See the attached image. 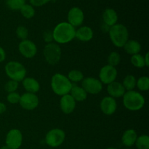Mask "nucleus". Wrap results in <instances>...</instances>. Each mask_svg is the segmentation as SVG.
Returning <instances> with one entry per match:
<instances>
[{"label": "nucleus", "mask_w": 149, "mask_h": 149, "mask_svg": "<svg viewBox=\"0 0 149 149\" xmlns=\"http://www.w3.org/2000/svg\"><path fill=\"white\" fill-rule=\"evenodd\" d=\"M54 40L59 44H66L75 38L76 30L68 22H63L57 25L52 31Z\"/></svg>", "instance_id": "1"}, {"label": "nucleus", "mask_w": 149, "mask_h": 149, "mask_svg": "<svg viewBox=\"0 0 149 149\" xmlns=\"http://www.w3.org/2000/svg\"><path fill=\"white\" fill-rule=\"evenodd\" d=\"M109 33L112 43L117 47H123L128 41L129 32L124 25L119 23L113 25L110 28Z\"/></svg>", "instance_id": "2"}, {"label": "nucleus", "mask_w": 149, "mask_h": 149, "mask_svg": "<svg viewBox=\"0 0 149 149\" xmlns=\"http://www.w3.org/2000/svg\"><path fill=\"white\" fill-rule=\"evenodd\" d=\"M72 86V83L63 74H55L52 77L51 87L54 93L58 95L63 96L68 94Z\"/></svg>", "instance_id": "3"}, {"label": "nucleus", "mask_w": 149, "mask_h": 149, "mask_svg": "<svg viewBox=\"0 0 149 149\" xmlns=\"http://www.w3.org/2000/svg\"><path fill=\"white\" fill-rule=\"evenodd\" d=\"M123 104L127 109L132 111L141 110L145 104V98L141 93L134 90L125 92L123 95Z\"/></svg>", "instance_id": "4"}, {"label": "nucleus", "mask_w": 149, "mask_h": 149, "mask_svg": "<svg viewBox=\"0 0 149 149\" xmlns=\"http://www.w3.org/2000/svg\"><path fill=\"white\" fill-rule=\"evenodd\" d=\"M5 72L11 80L19 81H23L26 75V68L17 61H10L5 65Z\"/></svg>", "instance_id": "5"}, {"label": "nucleus", "mask_w": 149, "mask_h": 149, "mask_svg": "<svg viewBox=\"0 0 149 149\" xmlns=\"http://www.w3.org/2000/svg\"><path fill=\"white\" fill-rule=\"evenodd\" d=\"M44 56L50 65H55L60 61L62 55L61 47L55 43H48L44 48Z\"/></svg>", "instance_id": "6"}, {"label": "nucleus", "mask_w": 149, "mask_h": 149, "mask_svg": "<svg viewBox=\"0 0 149 149\" xmlns=\"http://www.w3.org/2000/svg\"><path fill=\"white\" fill-rule=\"evenodd\" d=\"M65 138V134L61 129H52L47 133L45 137V142L49 146L57 148L62 145Z\"/></svg>", "instance_id": "7"}, {"label": "nucleus", "mask_w": 149, "mask_h": 149, "mask_svg": "<svg viewBox=\"0 0 149 149\" xmlns=\"http://www.w3.org/2000/svg\"><path fill=\"white\" fill-rule=\"evenodd\" d=\"M81 86L86 93L92 95L98 94L103 89V84L101 81L93 77H87V78L83 79Z\"/></svg>", "instance_id": "8"}, {"label": "nucleus", "mask_w": 149, "mask_h": 149, "mask_svg": "<svg viewBox=\"0 0 149 149\" xmlns=\"http://www.w3.org/2000/svg\"><path fill=\"white\" fill-rule=\"evenodd\" d=\"M6 146L10 149H18L23 142V135L19 130L13 129L6 136Z\"/></svg>", "instance_id": "9"}, {"label": "nucleus", "mask_w": 149, "mask_h": 149, "mask_svg": "<svg viewBox=\"0 0 149 149\" xmlns=\"http://www.w3.org/2000/svg\"><path fill=\"white\" fill-rule=\"evenodd\" d=\"M19 103L23 109L28 111L33 110L39 105V98L36 94L26 93L20 96Z\"/></svg>", "instance_id": "10"}, {"label": "nucleus", "mask_w": 149, "mask_h": 149, "mask_svg": "<svg viewBox=\"0 0 149 149\" xmlns=\"http://www.w3.org/2000/svg\"><path fill=\"white\" fill-rule=\"evenodd\" d=\"M117 77V71L115 67L111 65H105L100 69L99 77L102 84H109L115 81Z\"/></svg>", "instance_id": "11"}, {"label": "nucleus", "mask_w": 149, "mask_h": 149, "mask_svg": "<svg viewBox=\"0 0 149 149\" xmlns=\"http://www.w3.org/2000/svg\"><path fill=\"white\" fill-rule=\"evenodd\" d=\"M20 53L26 58H32L35 56L37 52L36 45L31 40H22L18 45Z\"/></svg>", "instance_id": "12"}, {"label": "nucleus", "mask_w": 149, "mask_h": 149, "mask_svg": "<svg viewBox=\"0 0 149 149\" xmlns=\"http://www.w3.org/2000/svg\"><path fill=\"white\" fill-rule=\"evenodd\" d=\"M84 15L82 10L79 7H72L68 11V21L73 27H78L81 26L84 22Z\"/></svg>", "instance_id": "13"}, {"label": "nucleus", "mask_w": 149, "mask_h": 149, "mask_svg": "<svg viewBox=\"0 0 149 149\" xmlns=\"http://www.w3.org/2000/svg\"><path fill=\"white\" fill-rule=\"evenodd\" d=\"M117 108L116 100L110 96L105 97L100 102V109L104 114L110 116L115 113Z\"/></svg>", "instance_id": "14"}, {"label": "nucleus", "mask_w": 149, "mask_h": 149, "mask_svg": "<svg viewBox=\"0 0 149 149\" xmlns=\"http://www.w3.org/2000/svg\"><path fill=\"white\" fill-rule=\"evenodd\" d=\"M61 109L65 114H69L72 113L76 107V101L71 96V95L67 94L62 96L60 100Z\"/></svg>", "instance_id": "15"}, {"label": "nucleus", "mask_w": 149, "mask_h": 149, "mask_svg": "<svg viewBox=\"0 0 149 149\" xmlns=\"http://www.w3.org/2000/svg\"><path fill=\"white\" fill-rule=\"evenodd\" d=\"M107 91L110 95V97L113 98H118L122 97L125 95L126 90L122 83L114 81L108 84Z\"/></svg>", "instance_id": "16"}, {"label": "nucleus", "mask_w": 149, "mask_h": 149, "mask_svg": "<svg viewBox=\"0 0 149 149\" xmlns=\"http://www.w3.org/2000/svg\"><path fill=\"white\" fill-rule=\"evenodd\" d=\"M75 37L81 42H89L93 37V31L89 26H82L76 31Z\"/></svg>", "instance_id": "17"}, {"label": "nucleus", "mask_w": 149, "mask_h": 149, "mask_svg": "<svg viewBox=\"0 0 149 149\" xmlns=\"http://www.w3.org/2000/svg\"><path fill=\"white\" fill-rule=\"evenodd\" d=\"M103 20L104 24L111 27L112 26L116 24L117 23V13L113 9L107 8L103 13Z\"/></svg>", "instance_id": "18"}, {"label": "nucleus", "mask_w": 149, "mask_h": 149, "mask_svg": "<svg viewBox=\"0 0 149 149\" xmlns=\"http://www.w3.org/2000/svg\"><path fill=\"white\" fill-rule=\"evenodd\" d=\"M23 85L27 93H33V94H36L40 89V85L37 80L31 77L25 78L23 80Z\"/></svg>", "instance_id": "19"}, {"label": "nucleus", "mask_w": 149, "mask_h": 149, "mask_svg": "<svg viewBox=\"0 0 149 149\" xmlns=\"http://www.w3.org/2000/svg\"><path fill=\"white\" fill-rule=\"evenodd\" d=\"M137 138L138 135L134 130H127L122 135V142L126 147H131L135 145Z\"/></svg>", "instance_id": "20"}, {"label": "nucleus", "mask_w": 149, "mask_h": 149, "mask_svg": "<svg viewBox=\"0 0 149 149\" xmlns=\"http://www.w3.org/2000/svg\"><path fill=\"white\" fill-rule=\"evenodd\" d=\"M71 96L75 100V101H84L86 100L87 96V93L81 87H79L77 85H73L71 90L70 91Z\"/></svg>", "instance_id": "21"}, {"label": "nucleus", "mask_w": 149, "mask_h": 149, "mask_svg": "<svg viewBox=\"0 0 149 149\" xmlns=\"http://www.w3.org/2000/svg\"><path fill=\"white\" fill-rule=\"evenodd\" d=\"M123 47L127 53L132 55L139 54L141 50V44L135 40H128Z\"/></svg>", "instance_id": "22"}, {"label": "nucleus", "mask_w": 149, "mask_h": 149, "mask_svg": "<svg viewBox=\"0 0 149 149\" xmlns=\"http://www.w3.org/2000/svg\"><path fill=\"white\" fill-rule=\"evenodd\" d=\"M137 80L133 75H127L125 77L123 80L122 85L125 87V90L130 91L133 90V89L136 87Z\"/></svg>", "instance_id": "23"}, {"label": "nucleus", "mask_w": 149, "mask_h": 149, "mask_svg": "<svg viewBox=\"0 0 149 149\" xmlns=\"http://www.w3.org/2000/svg\"><path fill=\"white\" fill-rule=\"evenodd\" d=\"M68 79L70 80L71 83H77L79 82V81H82L83 79H84V75H83L82 72L79 70H71L69 73H68Z\"/></svg>", "instance_id": "24"}, {"label": "nucleus", "mask_w": 149, "mask_h": 149, "mask_svg": "<svg viewBox=\"0 0 149 149\" xmlns=\"http://www.w3.org/2000/svg\"><path fill=\"white\" fill-rule=\"evenodd\" d=\"M20 13L25 18L30 19L34 16L35 15V10L31 4H25L20 9Z\"/></svg>", "instance_id": "25"}, {"label": "nucleus", "mask_w": 149, "mask_h": 149, "mask_svg": "<svg viewBox=\"0 0 149 149\" xmlns=\"http://www.w3.org/2000/svg\"><path fill=\"white\" fill-rule=\"evenodd\" d=\"M135 144L138 149H149V137L146 135L138 137Z\"/></svg>", "instance_id": "26"}, {"label": "nucleus", "mask_w": 149, "mask_h": 149, "mask_svg": "<svg viewBox=\"0 0 149 149\" xmlns=\"http://www.w3.org/2000/svg\"><path fill=\"white\" fill-rule=\"evenodd\" d=\"M6 4L9 9L12 10H20L26 4L25 0H6Z\"/></svg>", "instance_id": "27"}, {"label": "nucleus", "mask_w": 149, "mask_h": 149, "mask_svg": "<svg viewBox=\"0 0 149 149\" xmlns=\"http://www.w3.org/2000/svg\"><path fill=\"white\" fill-rule=\"evenodd\" d=\"M131 63L132 65L136 68H143L146 66L145 61H144V57L142 56L140 54H136V55H133L131 58Z\"/></svg>", "instance_id": "28"}, {"label": "nucleus", "mask_w": 149, "mask_h": 149, "mask_svg": "<svg viewBox=\"0 0 149 149\" xmlns=\"http://www.w3.org/2000/svg\"><path fill=\"white\" fill-rule=\"evenodd\" d=\"M136 86L141 91H147L149 89V78L148 77H141L137 81Z\"/></svg>", "instance_id": "29"}, {"label": "nucleus", "mask_w": 149, "mask_h": 149, "mask_svg": "<svg viewBox=\"0 0 149 149\" xmlns=\"http://www.w3.org/2000/svg\"><path fill=\"white\" fill-rule=\"evenodd\" d=\"M121 61V56L118 52H112L109 54V58H108V62L109 65L111 66L115 67L116 65H119Z\"/></svg>", "instance_id": "30"}, {"label": "nucleus", "mask_w": 149, "mask_h": 149, "mask_svg": "<svg viewBox=\"0 0 149 149\" xmlns=\"http://www.w3.org/2000/svg\"><path fill=\"white\" fill-rule=\"evenodd\" d=\"M16 35L21 40H25V39H27L28 35H29V31L25 26H18L16 29Z\"/></svg>", "instance_id": "31"}, {"label": "nucleus", "mask_w": 149, "mask_h": 149, "mask_svg": "<svg viewBox=\"0 0 149 149\" xmlns=\"http://www.w3.org/2000/svg\"><path fill=\"white\" fill-rule=\"evenodd\" d=\"M17 87H18V82L14 80H11L7 81L4 86V89L7 93H14L17 90Z\"/></svg>", "instance_id": "32"}, {"label": "nucleus", "mask_w": 149, "mask_h": 149, "mask_svg": "<svg viewBox=\"0 0 149 149\" xmlns=\"http://www.w3.org/2000/svg\"><path fill=\"white\" fill-rule=\"evenodd\" d=\"M20 99V95L17 93H9L7 97V101L12 104H15V103H19Z\"/></svg>", "instance_id": "33"}, {"label": "nucleus", "mask_w": 149, "mask_h": 149, "mask_svg": "<svg viewBox=\"0 0 149 149\" xmlns=\"http://www.w3.org/2000/svg\"><path fill=\"white\" fill-rule=\"evenodd\" d=\"M43 38L45 42H47V43H52V41L54 40L52 31H45L43 34Z\"/></svg>", "instance_id": "34"}, {"label": "nucleus", "mask_w": 149, "mask_h": 149, "mask_svg": "<svg viewBox=\"0 0 149 149\" xmlns=\"http://www.w3.org/2000/svg\"><path fill=\"white\" fill-rule=\"evenodd\" d=\"M29 1H30L31 5L34 6V7H41L46 4L51 0H29Z\"/></svg>", "instance_id": "35"}, {"label": "nucleus", "mask_w": 149, "mask_h": 149, "mask_svg": "<svg viewBox=\"0 0 149 149\" xmlns=\"http://www.w3.org/2000/svg\"><path fill=\"white\" fill-rule=\"evenodd\" d=\"M5 58H6L5 51H4V49H3L2 47H0V63L3 62V61L5 60Z\"/></svg>", "instance_id": "36"}, {"label": "nucleus", "mask_w": 149, "mask_h": 149, "mask_svg": "<svg viewBox=\"0 0 149 149\" xmlns=\"http://www.w3.org/2000/svg\"><path fill=\"white\" fill-rule=\"evenodd\" d=\"M6 109H7V107H6L5 104L0 102V114L3 113L4 112H5Z\"/></svg>", "instance_id": "37"}, {"label": "nucleus", "mask_w": 149, "mask_h": 149, "mask_svg": "<svg viewBox=\"0 0 149 149\" xmlns=\"http://www.w3.org/2000/svg\"><path fill=\"white\" fill-rule=\"evenodd\" d=\"M149 53L146 54L145 57H144V61H145V64H146V66H149Z\"/></svg>", "instance_id": "38"}, {"label": "nucleus", "mask_w": 149, "mask_h": 149, "mask_svg": "<svg viewBox=\"0 0 149 149\" xmlns=\"http://www.w3.org/2000/svg\"><path fill=\"white\" fill-rule=\"evenodd\" d=\"M110 28H111L110 26H107V25H106V24H104V23H103V26H102V30H103L104 32H109Z\"/></svg>", "instance_id": "39"}, {"label": "nucleus", "mask_w": 149, "mask_h": 149, "mask_svg": "<svg viewBox=\"0 0 149 149\" xmlns=\"http://www.w3.org/2000/svg\"><path fill=\"white\" fill-rule=\"evenodd\" d=\"M0 149H10L8 148V146H3L1 147V148Z\"/></svg>", "instance_id": "40"}, {"label": "nucleus", "mask_w": 149, "mask_h": 149, "mask_svg": "<svg viewBox=\"0 0 149 149\" xmlns=\"http://www.w3.org/2000/svg\"><path fill=\"white\" fill-rule=\"evenodd\" d=\"M106 149H116V148H106Z\"/></svg>", "instance_id": "41"}]
</instances>
